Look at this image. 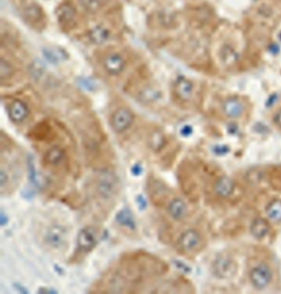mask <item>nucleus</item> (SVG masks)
<instances>
[{"label":"nucleus","instance_id":"nucleus-1","mask_svg":"<svg viewBox=\"0 0 281 294\" xmlns=\"http://www.w3.org/2000/svg\"><path fill=\"white\" fill-rule=\"evenodd\" d=\"M160 268H163L161 263L150 254L136 253L122 260L120 276L125 281L144 282L153 274H159Z\"/></svg>","mask_w":281,"mask_h":294},{"label":"nucleus","instance_id":"nucleus-4","mask_svg":"<svg viewBox=\"0 0 281 294\" xmlns=\"http://www.w3.org/2000/svg\"><path fill=\"white\" fill-rule=\"evenodd\" d=\"M42 162L50 169H63L68 165V155L62 147L53 146L45 152Z\"/></svg>","mask_w":281,"mask_h":294},{"label":"nucleus","instance_id":"nucleus-7","mask_svg":"<svg viewBox=\"0 0 281 294\" xmlns=\"http://www.w3.org/2000/svg\"><path fill=\"white\" fill-rule=\"evenodd\" d=\"M133 122V113L126 108H120L113 113L110 119V126L117 133H123L130 128Z\"/></svg>","mask_w":281,"mask_h":294},{"label":"nucleus","instance_id":"nucleus-8","mask_svg":"<svg viewBox=\"0 0 281 294\" xmlns=\"http://www.w3.org/2000/svg\"><path fill=\"white\" fill-rule=\"evenodd\" d=\"M201 241V236L196 229H188L180 237L177 246L182 252H194L200 246Z\"/></svg>","mask_w":281,"mask_h":294},{"label":"nucleus","instance_id":"nucleus-11","mask_svg":"<svg viewBox=\"0 0 281 294\" xmlns=\"http://www.w3.org/2000/svg\"><path fill=\"white\" fill-rule=\"evenodd\" d=\"M57 20L63 28H72L75 24L76 11L70 4H63L57 9Z\"/></svg>","mask_w":281,"mask_h":294},{"label":"nucleus","instance_id":"nucleus-22","mask_svg":"<svg viewBox=\"0 0 281 294\" xmlns=\"http://www.w3.org/2000/svg\"><path fill=\"white\" fill-rule=\"evenodd\" d=\"M166 143V137L161 131H152L148 135V145L154 152L160 151L165 147Z\"/></svg>","mask_w":281,"mask_h":294},{"label":"nucleus","instance_id":"nucleus-21","mask_svg":"<svg viewBox=\"0 0 281 294\" xmlns=\"http://www.w3.org/2000/svg\"><path fill=\"white\" fill-rule=\"evenodd\" d=\"M250 230H251L252 235L255 238L262 239L269 233V224L264 218L258 217V218H255L254 222L252 223Z\"/></svg>","mask_w":281,"mask_h":294},{"label":"nucleus","instance_id":"nucleus-2","mask_svg":"<svg viewBox=\"0 0 281 294\" xmlns=\"http://www.w3.org/2000/svg\"><path fill=\"white\" fill-rule=\"evenodd\" d=\"M119 181L115 173L103 171L94 181V193L99 201L109 202L119 193Z\"/></svg>","mask_w":281,"mask_h":294},{"label":"nucleus","instance_id":"nucleus-5","mask_svg":"<svg viewBox=\"0 0 281 294\" xmlns=\"http://www.w3.org/2000/svg\"><path fill=\"white\" fill-rule=\"evenodd\" d=\"M68 241V232L62 225H52L45 232L44 242L53 250H60L65 246Z\"/></svg>","mask_w":281,"mask_h":294},{"label":"nucleus","instance_id":"nucleus-18","mask_svg":"<svg viewBox=\"0 0 281 294\" xmlns=\"http://www.w3.org/2000/svg\"><path fill=\"white\" fill-rule=\"evenodd\" d=\"M234 182L227 176H222L218 179L215 184V192L218 196L222 198H228L231 196L234 192Z\"/></svg>","mask_w":281,"mask_h":294},{"label":"nucleus","instance_id":"nucleus-3","mask_svg":"<svg viewBox=\"0 0 281 294\" xmlns=\"http://www.w3.org/2000/svg\"><path fill=\"white\" fill-rule=\"evenodd\" d=\"M100 232L97 227L86 226L80 230L77 238L76 255L84 256L91 252L97 246Z\"/></svg>","mask_w":281,"mask_h":294},{"label":"nucleus","instance_id":"nucleus-24","mask_svg":"<svg viewBox=\"0 0 281 294\" xmlns=\"http://www.w3.org/2000/svg\"><path fill=\"white\" fill-rule=\"evenodd\" d=\"M266 214L273 222H281V199H274L270 202L266 207Z\"/></svg>","mask_w":281,"mask_h":294},{"label":"nucleus","instance_id":"nucleus-15","mask_svg":"<svg viewBox=\"0 0 281 294\" xmlns=\"http://www.w3.org/2000/svg\"><path fill=\"white\" fill-rule=\"evenodd\" d=\"M244 105L237 98H230L222 104V110L225 115L231 119H237L244 112Z\"/></svg>","mask_w":281,"mask_h":294},{"label":"nucleus","instance_id":"nucleus-25","mask_svg":"<svg viewBox=\"0 0 281 294\" xmlns=\"http://www.w3.org/2000/svg\"><path fill=\"white\" fill-rule=\"evenodd\" d=\"M104 0H80V5L86 12L96 13L104 6Z\"/></svg>","mask_w":281,"mask_h":294},{"label":"nucleus","instance_id":"nucleus-26","mask_svg":"<svg viewBox=\"0 0 281 294\" xmlns=\"http://www.w3.org/2000/svg\"><path fill=\"white\" fill-rule=\"evenodd\" d=\"M14 68L12 64L6 61L5 58H1L0 61V77L1 80H6L14 75Z\"/></svg>","mask_w":281,"mask_h":294},{"label":"nucleus","instance_id":"nucleus-10","mask_svg":"<svg viewBox=\"0 0 281 294\" xmlns=\"http://www.w3.org/2000/svg\"><path fill=\"white\" fill-rule=\"evenodd\" d=\"M29 137L36 142H49L55 137V131L48 123H40L29 133Z\"/></svg>","mask_w":281,"mask_h":294},{"label":"nucleus","instance_id":"nucleus-9","mask_svg":"<svg viewBox=\"0 0 281 294\" xmlns=\"http://www.w3.org/2000/svg\"><path fill=\"white\" fill-rule=\"evenodd\" d=\"M212 272L217 278L227 279L232 276L236 272V264L229 256H219L212 264Z\"/></svg>","mask_w":281,"mask_h":294},{"label":"nucleus","instance_id":"nucleus-30","mask_svg":"<svg viewBox=\"0 0 281 294\" xmlns=\"http://www.w3.org/2000/svg\"><path fill=\"white\" fill-rule=\"evenodd\" d=\"M273 121L276 125H278V127L281 128V110H278V112L276 113L273 117Z\"/></svg>","mask_w":281,"mask_h":294},{"label":"nucleus","instance_id":"nucleus-16","mask_svg":"<svg viewBox=\"0 0 281 294\" xmlns=\"http://www.w3.org/2000/svg\"><path fill=\"white\" fill-rule=\"evenodd\" d=\"M167 211L170 216L175 220L181 221L185 217H187L188 213V208L187 204L183 199L180 198L173 199L171 202L169 203Z\"/></svg>","mask_w":281,"mask_h":294},{"label":"nucleus","instance_id":"nucleus-32","mask_svg":"<svg viewBox=\"0 0 281 294\" xmlns=\"http://www.w3.org/2000/svg\"><path fill=\"white\" fill-rule=\"evenodd\" d=\"M269 50L271 51L272 53H274V54H275V53H278V52H279V48H278V45L273 44L272 45L271 47H270Z\"/></svg>","mask_w":281,"mask_h":294},{"label":"nucleus","instance_id":"nucleus-12","mask_svg":"<svg viewBox=\"0 0 281 294\" xmlns=\"http://www.w3.org/2000/svg\"><path fill=\"white\" fill-rule=\"evenodd\" d=\"M9 117L12 122L16 124H20L24 122V120L29 116V108L27 104L21 100H14L10 104Z\"/></svg>","mask_w":281,"mask_h":294},{"label":"nucleus","instance_id":"nucleus-19","mask_svg":"<svg viewBox=\"0 0 281 294\" xmlns=\"http://www.w3.org/2000/svg\"><path fill=\"white\" fill-rule=\"evenodd\" d=\"M219 57L221 62L228 67L235 65L239 61V54L230 45L222 46L219 51Z\"/></svg>","mask_w":281,"mask_h":294},{"label":"nucleus","instance_id":"nucleus-28","mask_svg":"<svg viewBox=\"0 0 281 294\" xmlns=\"http://www.w3.org/2000/svg\"><path fill=\"white\" fill-rule=\"evenodd\" d=\"M213 150L216 155H223L228 153L229 148L228 147H226V146L217 145L214 148Z\"/></svg>","mask_w":281,"mask_h":294},{"label":"nucleus","instance_id":"nucleus-14","mask_svg":"<svg viewBox=\"0 0 281 294\" xmlns=\"http://www.w3.org/2000/svg\"><path fill=\"white\" fill-rule=\"evenodd\" d=\"M175 94L178 98L188 101L193 93V85L189 80L185 77H179L175 84Z\"/></svg>","mask_w":281,"mask_h":294},{"label":"nucleus","instance_id":"nucleus-29","mask_svg":"<svg viewBox=\"0 0 281 294\" xmlns=\"http://www.w3.org/2000/svg\"><path fill=\"white\" fill-rule=\"evenodd\" d=\"M192 132H193V128H191L188 125L184 126L182 130H181V133L183 134L184 136H186V137L190 136L192 134Z\"/></svg>","mask_w":281,"mask_h":294},{"label":"nucleus","instance_id":"nucleus-27","mask_svg":"<svg viewBox=\"0 0 281 294\" xmlns=\"http://www.w3.org/2000/svg\"><path fill=\"white\" fill-rule=\"evenodd\" d=\"M10 181L9 174L6 172L5 167H1V172H0V184H1V190H4L6 186L8 185Z\"/></svg>","mask_w":281,"mask_h":294},{"label":"nucleus","instance_id":"nucleus-23","mask_svg":"<svg viewBox=\"0 0 281 294\" xmlns=\"http://www.w3.org/2000/svg\"><path fill=\"white\" fill-rule=\"evenodd\" d=\"M117 222L119 223V225L125 227L126 229H136V220L134 217V215L129 209H124L119 211L117 215Z\"/></svg>","mask_w":281,"mask_h":294},{"label":"nucleus","instance_id":"nucleus-31","mask_svg":"<svg viewBox=\"0 0 281 294\" xmlns=\"http://www.w3.org/2000/svg\"><path fill=\"white\" fill-rule=\"evenodd\" d=\"M276 99H277V95H272V97H270L269 99L267 100V103H266V105H272V104H274L276 101Z\"/></svg>","mask_w":281,"mask_h":294},{"label":"nucleus","instance_id":"nucleus-20","mask_svg":"<svg viewBox=\"0 0 281 294\" xmlns=\"http://www.w3.org/2000/svg\"><path fill=\"white\" fill-rule=\"evenodd\" d=\"M109 37V31L103 25L94 27L89 32V38L94 44H104L108 41Z\"/></svg>","mask_w":281,"mask_h":294},{"label":"nucleus","instance_id":"nucleus-6","mask_svg":"<svg viewBox=\"0 0 281 294\" xmlns=\"http://www.w3.org/2000/svg\"><path fill=\"white\" fill-rule=\"evenodd\" d=\"M249 278L252 285L255 289L263 290L267 287L272 281V270L267 265L262 263L252 269Z\"/></svg>","mask_w":281,"mask_h":294},{"label":"nucleus","instance_id":"nucleus-13","mask_svg":"<svg viewBox=\"0 0 281 294\" xmlns=\"http://www.w3.org/2000/svg\"><path fill=\"white\" fill-rule=\"evenodd\" d=\"M104 68L109 75H119L125 69V59L119 53H110L104 59Z\"/></svg>","mask_w":281,"mask_h":294},{"label":"nucleus","instance_id":"nucleus-17","mask_svg":"<svg viewBox=\"0 0 281 294\" xmlns=\"http://www.w3.org/2000/svg\"><path fill=\"white\" fill-rule=\"evenodd\" d=\"M24 17L27 22H29L31 25L38 26L44 20V13L42 8L36 4H31L27 6L24 11Z\"/></svg>","mask_w":281,"mask_h":294}]
</instances>
